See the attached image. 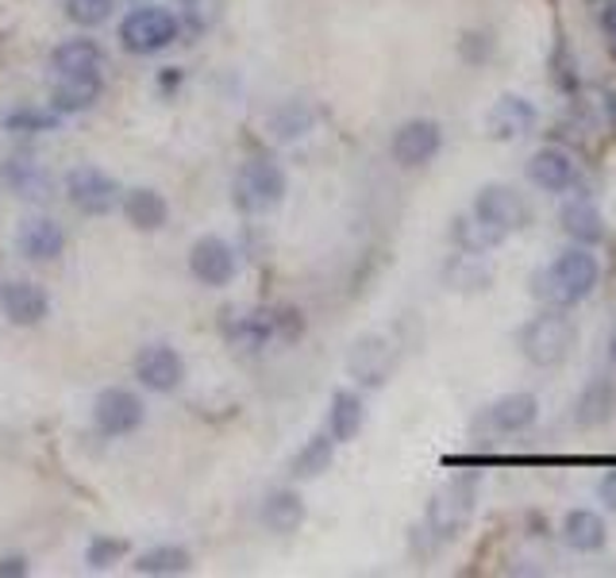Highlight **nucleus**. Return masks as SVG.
<instances>
[{
  "mask_svg": "<svg viewBox=\"0 0 616 578\" xmlns=\"http://www.w3.org/2000/svg\"><path fill=\"white\" fill-rule=\"evenodd\" d=\"M262 524L277 536H289L305 524V497L297 489H274V494L262 502Z\"/></svg>",
  "mask_w": 616,
  "mask_h": 578,
  "instance_id": "393cba45",
  "label": "nucleus"
},
{
  "mask_svg": "<svg viewBox=\"0 0 616 578\" xmlns=\"http://www.w3.org/2000/svg\"><path fill=\"white\" fill-rule=\"evenodd\" d=\"M232 193H236V204L244 212H266V209H274V204H282L285 170L274 158H251V163L239 166Z\"/></svg>",
  "mask_w": 616,
  "mask_h": 578,
  "instance_id": "39448f33",
  "label": "nucleus"
},
{
  "mask_svg": "<svg viewBox=\"0 0 616 578\" xmlns=\"http://www.w3.org/2000/svg\"><path fill=\"white\" fill-rule=\"evenodd\" d=\"M189 270H193V278L201 285L220 290V285H227L236 278V251L220 236H201L193 244V251H189Z\"/></svg>",
  "mask_w": 616,
  "mask_h": 578,
  "instance_id": "f8f14e48",
  "label": "nucleus"
},
{
  "mask_svg": "<svg viewBox=\"0 0 616 578\" xmlns=\"http://www.w3.org/2000/svg\"><path fill=\"white\" fill-rule=\"evenodd\" d=\"M123 216H128L131 228L158 232V228H166V216H170V209H166L163 193H154V189L139 186V189H131V193L123 197Z\"/></svg>",
  "mask_w": 616,
  "mask_h": 578,
  "instance_id": "bb28decb",
  "label": "nucleus"
},
{
  "mask_svg": "<svg viewBox=\"0 0 616 578\" xmlns=\"http://www.w3.org/2000/svg\"><path fill=\"white\" fill-rule=\"evenodd\" d=\"M608 358H613V367H616V332H613V340H608Z\"/></svg>",
  "mask_w": 616,
  "mask_h": 578,
  "instance_id": "58836bf2",
  "label": "nucleus"
},
{
  "mask_svg": "<svg viewBox=\"0 0 616 578\" xmlns=\"http://www.w3.org/2000/svg\"><path fill=\"white\" fill-rule=\"evenodd\" d=\"M116 0H66V20L78 27H100L112 16Z\"/></svg>",
  "mask_w": 616,
  "mask_h": 578,
  "instance_id": "473e14b6",
  "label": "nucleus"
},
{
  "mask_svg": "<svg viewBox=\"0 0 616 578\" xmlns=\"http://www.w3.org/2000/svg\"><path fill=\"white\" fill-rule=\"evenodd\" d=\"M474 497H478V479L474 474H462L451 479L447 486H439L428 502V532L436 540H459L466 532L474 517Z\"/></svg>",
  "mask_w": 616,
  "mask_h": 578,
  "instance_id": "20e7f679",
  "label": "nucleus"
},
{
  "mask_svg": "<svg viewBox=\"0 0 616 578\" xmlns=\"http://www.w3.org/2000/svg\"><path fill=\"white\" fill-rule=\"evenodd\" d=\"M608 50H613V58H616V35H613V43H608Z\"/></svg>",
  "mask_w": 616,
  "mask_h": 578,
  "instance_id": "ea45409f",
  "label": "nucleus"
},
{
  "mask_svg": "<svg viewBox=\"0 0 616 578\" xmlns=\"http://www.w3.org/2000/svg\"><path fill=\"white\" fill-rule=\"evenodd\" d=\"M135 570L139 575H163V578L186 575V570H193V555L178 544H163V547H151V552L139 555Z\"/></svg>",
  "mask_w": 616,
  "mask_h": 578,
  "instance_id": "c85d7f7f",
  "label": "nucleus"
},
{
  "mask_svg": "<svg viewBox=\"0 0 616 578\" xmlns=\"http://www.w3.org/2000/svg\"><path fill=\"white\" fill-rule=\"evenodd\" d=\"M178 4H197V0H178Z\"/></svg>",
  "mask_w": 616,
  "mask_h": 578,
  "instance_id": "a19ab883",
  "label": "nucleus"
},
{
  "mask_svg": "<svg viewBox=\"0 0 616 578\" xmlns=\"http://www.w3.org/2000/svg\"><path fill=\"white\" fill-rule=\"evenodd\" d=\"M439 151H443V128L436 120H405L390 139L393 163L405 166V170L428 166Z\"/></svg>",
  "mask_w": 616,
  "mask_h": 578,
  "instance_id": "6e6552de",
  "label": "nucleus"
},
{
  "mask_svg": "<svg viewBox=\"0 0 616 578\" xmlns=\"http://www.w3.org/2000/svg\"><path fill=\"white\" fill-rule=\"evenodd\" d=\"M62 116L43 113V108H12L4 116V131H20V135H39V131H58Z\"/></svg>",
  "mask_w": 616,
  "mask_h": 578,
  "instance_id": "2f4dec72",
  "label": "nucleus"
},
{
  "mask_svg": "<svg viewBox=\"0 0 616 578\" xmlns=\"http://www.w3.org/2000/svg\"><path fill=\"white\" fill-rule=\"evenodd\" d=\"M347 370L358 386L366 390H378V386L390 382L393 375V343L386 335H358L347 351Z\"/></svg>",
  "mask_w": 616,
  "mask_h": 578,
  "instance_id": "1a4fd4ad",
  "label": "nucleus"
},
{
  "mask_svg": "<svg viewBox=\"0 0 616 578\" xmlns=\"http://www.w3.org/2000/svg\"><path fill=\"white\" fill-rule=\"evenodd\" d=\"M105 66V50L97 47L93 39H66L50 50V70L58 78L62 74H100Z\"/></svg>",
  "mask_w": 616,
  "mask_h": 578,
  "instance_id": "b1692460",
  "label": "nucleus"
},
{
  "mask_svg": "<svg viewBox=\"0 0 616 578\" xmlns=\"http://www.w3.org/2000/svg\"><path fill=\"white\" fill-rule=\"evenodd\" d=\"M332 459H335L332 432H317V436L305 440V448L293 456L289 471H293V479H317V474H324L328 467H332Z\"/></svg>",
  "mask_w": 616,
  "mask_h": 578,
  "instance_id": "cd10ccee",
  "label": "nucleus"
},
{
  "mask_svg": "<svg viewBox=\"0 0 616 578\" xmlns=\"http://www.w3.org/2000/svg\"><path fill=\"white\" fill-rule=\"evenodd\" d=\"M66 193H70V204L85 216H105L120 204V186H116L112 174L97 170V166H78L66 178Z\"/></svg>",
  "mask_w": 616,
  "mask_h": 578,
  "instance_id": "0eeeda50",
  "label": "nucleus"
},
{
  "mask_svg": "<svg viewBox=\"0 0 616 578\" xmlns=\"http://www.w3.org/2000/svg\"><path fill=\"white\" fill-rule=\"evenodd\" d=\"M489 50H494V39L489 35H482V32H471V35H462L459 39V55L466 58V62H486L489 58Z\"/></svg>",
  "mask_w": 616,
  "mask_h": 578,
  "instance_id": "f704fd0d",
  "label": "nucleus"
},
{
  "mask_svg": "<svg viewBox=\"0 0 616 578\" xmlns=\"http://www.w3.org/2000/svg\"><path fill=\"white\" fill-rule=\"evenodd\" d=\"M0 305H4V317L20 328H35L47 320L50 312V297L43 285L35 282H9L0 290Z\"/></svg>",
  "mask_w": 616,
  "mask_h": 578,
  "instance_id": "4468645a",
  "label": "nucleus"
},
{
  "mask_svg": "<svg viewBox=\"0 0 616 578\" xmlns=\"http://www.w3.org/2000/svg\"><path fill=\"white\" fill-rule=\"evenodd\" d=\"M535 416H540V398H535V393H524V390L505 393V398H497L494 405L486 409V424L494 432H501V436L532 428Z\"/></svg>",
  "mask_w": 616,
  "mask_h": 578,
  "instance_id": "aec40b11",
  "label": "nucleus"
},
{
  "mask_svg": "<svg viewBox=\"0 0 616 578\" xmlns=\"http://www.w3.org/2000/svg\"><path fill=\"white\" fill-rule=\"evenodd\" d=\"M616 416V382L613 378H590L574 401V424L578 428H601Z\"/></svg>",
  "mask_w": 616,
  "mask_h": 578,
  "instance_id": "6ab92c4d",
  "label": "nucleus"
},
{
  "mask_svg": "<svg viewBox=\"0 0 616 578\" xmlns=\"http://www.w3.org/2000/svg\"><path fill=\"white\" fill-rule=\"evenodd\" d=\"M135 378L154 393H174L186 382V358L170 343H146L135 355Z\"/></svg>",
  "mask_w": 616,
  "mask_h": 578,
  "instance_id": "9d476101",
  "label": "nucleus"
},
{
  "mask_svg": "<svg viewBox=\"0 0 616 578\" xmlns=\"http://www.w3.org/2000/svg\"><path fill=\"white\" fill-rule=\"evenodd\" d=\"M0 181H4L16 197H24V201H47V197L55 193V178H50V170L27 155H16L0 166Z\"/></svg>",
  "mask_w": 616,
  "mask_h": 578,
  "instance_id": "dca6fc26",
  "label": "nucleus"
},
{
  "mask_svg": "<svg viewBox=\"0 0 616 578\" xmlns=\"http://www.w3.org/2000/svg\"><path fill=\"white\" fill-rule=\"evenodd\" d=\"M562 540H567L570 552H582L593 555L608 544V529H605V517L593 514V509H570L562 517Z\"/></svg>",
  "mask_w": 616,
  "mask_h": 578,
  "instance_id": "4be33fe9",
  "label": "nucleus"
},
{
  "mask_svg": "<svg viewBox=\"0 0 616 578\" xmlns=\"http://www.w3.org/2000/svg\"><path fill=\"white\" fill-rule=\"evenodd\" d=\"M559 224H562V232L582 247H593L605 239V216H601L597 204L585 201V197H574V201L562 204Z\"/></svg>",
  "mask_w": 616,
  "mask_h": 578,
  "instance_id": "5701e85b",
  "label": "nucleus"
},
{
  "mask_svg": "<svg viewBox=\"0 0 616 578\" xmlns=\"http://www.w3.org/2000/svg\"><path fill=\"white\" fill-rule=\"evenodd\" d=\"M578 343V328L567 317V309H547L540 317H532L520 328V355L540 370H552L559 363H567L570 351Z\"/></svg>",
  "mask_w": 616,
  "mask_h": 578,
  "instance_id": "f03ea898",
  "label": "nucleus"
},
{
  "mask_svg": "<svg viewBox=\"0 0 616 578\" xmlns=\"http://www.w3.org/2000/svg\"><path fill=\"white\" fill-rule=\"evenodd\" d=\"M597 24H601V27H605V32H608V35H616V0H601Z\"/></svg>",
  "mask_w": 616,
  "mask_h": 578,
  "instance_id": "4c0bfd02",
  "label": "nucleus"
},
{
  "mask_svg": "<svg viewBox=\"0 0 616 578\" xmlns=\"http://www.w3.org/2000/svg\"><path fill=\"white\" fill-rule=\"evenodd\" d=\"M528 181L544 193H567L574 186V158L559 148H544L528 158Z\"/></svg>",
  "mask_w": 616,
  "mask_h": 578,
  "instance_id": "f3484780",
  "label": "nucleus"
},
{
  "mask_svg": "<svg viewBox=\"0 0 616 578\" xmlns=\"http://www.w3.org/2000/svg\"><path fill=\"white\" fill-rule=\"evenodd\" d=\"M100 74H62L50 90V108L58 116H78L90 113L93 105L100 101Z\"/></svg>",
  "mask_w": 616,
  "mask_h": 578,
  "instance_id": "a211bd4d",
  "label": "nucleus"
},
{
  "mask_svg": "<svg viewBox=\"0 0 616 578\" xmlns=\"http://www.w3.org/2000/svg\"><path fill=\"white\" fill-rule=\"evenodd\" d=\"M16 247H20V255L32 262H55L58 255L66 251V232H62V224L50 221V216H32V221L20 224Z\"/></svg>",
  "mask_w": 616,
  "mask_h": 578,
  "instance_id": "2eb2a0df",
  "label": "nucleus"
},
{
  "mask_svg": "<svg viewBox=\"0 0 616 578\" xmlns=\"http://www.w3.org/2000/svg\"><path fill=\"white\" fill-rule=\"evenodd\" d=\"M227 340L244 351H262L270 340H277V309H254L239 312L224 325Z\"/></svg>",
  "mask_w": 616,
  "mask_h": 578,
  "instance_id": "412c9836",
  "label": "nucleus"
},
{
  "mask_svg": "<svg viewBox=\"0 0 616 578\" xmlns=\"http://www.w3.org/2000/svg\"><path fill=\"white\" fill-rule=\"evenodd\" d=\"M143 398L131 390H120V386L105 390L97 398V405H93V424H97L100 436H128V432H135L143 424Z\"/></svg>",
  "mask_w": 616,
  "mask_h": 578,
  "instance_id": "9b49d317",
  "label": "nucleus"
},
{
  "mask_svg": "<svg viewBox=\"0 0 616 578\" xmlns=\"http://www.w3.org/2000/svg\"><path fill=\"white\" fill-rule=\"evenodd\" d=\"M597 494H601V502H605V509L616 514V471H608L605 479L597 482Z\"/></svg>",
  "mask_w": 616,
  "mask_h": 578,
  "instance_id": "e433bc0d",
  "label": "nucleus"
},
{
  "mask_svg": "<svg viewBox=\"0 0 616 578\" xmlns=\"http://www.w3.org/2000/svg\"><path fill=\"white\" fill-rule=\"evenodd\" d=\"M312 123H317V113H312L308 101H285V105L270 116V131H274L282 143H293V139L308 135Z\"/></svg>",
  "mask_w": 616,
  "mask_h": 578,
  "instance_id": "7c9ffc66",
  "label": "nucleus"
},
{
  "mask_svg": "<svg viewBox=\"0 0 616 578\" xmlns=\"http://www.w3.org/2000/svg\"><path fill=\"white\" fill-rule=\"evenodd\" d=\"M181 39V20L158 4H139L120 20V43L128 55H158Z\"/></svg>",
  "mask_w": 616,
  "mask_h": 578,
  "instance_id": "7ed1b4c3",
  "label": "nucleus"
},
{
  "mask_svg": "<svg viewBox=\"0 0 616 578\" xmlns=\"http://www.w3.org/2000/svg\"><path fill=\"white\" fill-rule=\"evenodd\" d=\"M128 555V544L116 536H97L90 547H85V563H90V570H108L116 567V563Z\"/></svg>",
  "mask_w": 616,
  "mask_h": 578,
  "instance_id": "72a5a7b5",
  "label": "nucleus"
},
{
  "mask_svg": "<svg viewBox=\"0 0 616 578\" xmlns=\"http://www.w3.org/2000/svg\"><path fill=\"white\" fill-rule=\"evenodd\" d=\"M535 105L528 97H517V93H505L501 101H497L494 108H489V116H486V128H489V135L497 139V143H512V139H524V135H532V128H535Z\"/></svg>",
  "mask_w": 616,
  "mask_h": 578,
  "instance_id": "ddd939ff",
  "label": "nucleus"
},
{
  "mask_svg": "<svg viewBox=\"0 0 616 578\" xmlns=\"http://www.w3.org/2000/svg\"><path fill=\"white\" fill-rule=\"evenodd\" d=\"M27 559L24 555H4V559H0V578H24L27 575Z\"/></svg>",
  "mask_w": 616,
  "mask_h": 578,
  "instance_id": "c9c22d12",
  "label": "nucleus"
},
{
  "mask_svg": "<svg viewBox=\"0 0 616 578\" xmlns=\"http://www.w3.org/2000/svg\"><path fill=\"white\" fill-rule=\"evenodd\" d=\"M474 216L486 228H494L497 236H512V232H520L528 224L532 209H528V201L512 186L494 181V186H482L478 197H474Z\"/></svg>",
  "mask_w": 616,
  "mask_h": 578,
  "instance_id": "423d86ee",
  "label": "nucleus"
},
{
  "mask_svg": "<svg viewBox=\"0 0 616 578\" xmlns=\"http://www.w3.org/2000/svg\"><path fill=\"white\" fill-rule=\"evenodd\" d=\"M601 282V262L590 247H570L562 251L559 259H552L544 270H535L532 274V294L535 302H544L547 309H574L582 305L585 297L597 290Z\"/></svg>",
  "mask_w": 616,
  "mask_h": 578,
  "instance_id": "f257e3e1",
  "label": "nucleus"
},
{
  "mask_svg": "<svg viewBox=\"0 0 616 578\" xmlns=\"http://www.w3.org/2000/svg\"><path fill=\"white\" fill-rule=\"evenodd\" d=\"M451 239L459 244V251L462 255H471V259H478V255H486V251H494L497 244H501L505 236H497L494 228H486V224L478 221V216H459V221L451 224Z\"/></svg>",
  "mask_w": 616,
  "mask_h": 578,
  "instance_id": "c756f323",
  "label": "nucleus"
},
{
  "mask_svg": "<svg viewBox=\"0 0 616 578\" xmlns=\"http://www.w3.org/2000/svg\"><path fill=\"white\" fill-rule=\"evenodd\" d=\"M366 424V405L355 390H335L332 409H328V432L335 444H351Z\"/></svg>",
  "mask_w": 616,
  "mask_h": 578,
  "instance_id": "a878e982",
  "label": "nucleus"
}]
</instances>
